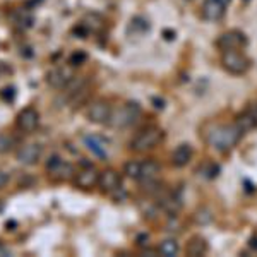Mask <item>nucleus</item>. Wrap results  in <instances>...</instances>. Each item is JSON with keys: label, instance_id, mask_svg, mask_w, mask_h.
<instances>
[{"label": "nucleus", "instance_id": "nucleus-1", "mask_svg": "<svg viewBox=\"0 0 257 257\" xmlns=\"http://www.w3.org/2000/svg\"><path fill=\"white\" fill-rule=\"evenodd\" d=\"M240 138H242V131L235 125H226V123H216L206 128L204 139L211 148L218 149L221 153H226L233 149L238 144Z\"/></svg>", "mask_w": 257, "mask_h": 257}, {"label": "nucleus", "instance_id": "nucleus-2", "mask_svg": "<svg viewBox=\"0 0 257 257\" xmlns=\"http://www.w3.org/2000/svg\"><path fill=\"white\" fill-rule=\"evenodd\" d=\"M221 65L226 72L233 74V76H242L250 69V60L238 50H226L221 53Z\"/></svg>", "mask_w": 257, "mask_h": 257}, {"label": "nucleus", "instance_id": "nucleus-3", "mask_svg": "<svg viewBox=\"0 0 257 257\" xmlns=\"http://www.w3.org/2000/svg\"><path fill=\"white\" fill-rule=\"evenodd\" d=\"M161 139H163V131L158 127H149L136 136L134 141L131 143V148L138 153H144L158 146Z\"/></svg>", "mask_w": 257, "mask_h": 257}, {"label": "nucleus", "instance_id": "nucleus-4", "mask_svg": "<svg viewBox=\"0 0 257 257\" xmlns=\"http://www.w3.org/2000/svg\"><path fill=\"white\" fill-rule=\"evenodd\" d=\"M139 115H141L139 103L127 101L122 105V108L117 110V113H111L108 123L113 127H128L139 118Z\"/></svg>", "mask_w": 257, "mask_h": 257}, {"label": "nucleus", "instance_id": "nucleus-5", "mask_svg": "<svg viewBox=\"0 0 257 257\" xmlns=\"http://www.w3.org/2000/svg\"><path fill=\"white\" fill-rule=\"evenodd\" d=\"M47 172L50 173V177L57 182L70 180V178L76 177V170H74L72 165L64 161L59 155L50 156V160L47 163Z\"/></svg>", "mask_w": 257, "mask_h": 257}, {"label": "nucleus", "instance_id": "nucleus-6", "mask_svg": "<svg viewBox=\"0 0 257 257\" xmlns=\"http://www.w3.org/2000/svg\"><path fill=\"white\" fill-rule=\"evenodd\" d=\"M74 77L76 76H74L72 65H60V67L52 69L47 74V82L53 89H65Z\"/></svg>", "mask_w": 257, "mask_h": 257}, {"label": "nucleus", "instance_id": "nucleus-7", "mask_svg": "<svg viewBox=\"0 0 257 257\" xmlns=\"http://www.w3.org/2000/svg\"><path fill=\"white\" fill-rule=\"evenodd\" d=\"M88 120L93 123H108V120L111 117V106L108 101L105 99H98V101H93L88 106Z\"/></svg>", "mask_w": 257, "mask_h": 257}, {"label": "nucleus", "instance_id": "nucleus-8", "mask_svg": "<svg viewBox=\"0 0 257 257\" xmlns=\"http://www.w3.org/2000/svg\"><path fill=\"white\" fill-rule=\"evenodd\" d=\"M40 123V113L36 111L33 106H28V108L21 110L18 113V118H16V125L21 132H35L36 127Z\"/></svg>", "mask_w": 257, "mask_h": 257}, {"label": "nucleus", "instance_id": "nucleus-9", "mask_svg": "<svg viewBox=\"0 0 257 257\" xmlns=\"http://www.w3.org/2000/svg\"><path fill=\"white\" fill-rule=\"evenodd\" d=\"M216 45L219 50H223V52H226V50H240L247 45V38L243 33L233 30V31L223 33V35L218 38Z\"/></svg>", "mask_w": 257, "mask_h": 257}, {"label": "nucleus", "instance_id": "nucleus-10", "mask_svg": "<svg viewBox=\"0 0 257 257\" xmlns=\"http://www.w3.org/2000/svg\"><path fill=\"white\" fill-rule=\"evenodd\" d=\"M231 0H204V6H202V18L206 21H219L225 16L226 7Z\"/></svg>", "mask_w": 257, "mask_h": 257}, {"label": "nucleus", "instance_id": "nucleus-11", "mask_svg": "<svg viewBox=\"0 0 257 257\" xmlns=\"http://www.w3.org/2000/svg\"><path fill=\"white\" fill-rule=\"evenodd\" d=\"M98 178H99V172L94 167H86L79 170V173H76V184L77 189L81 190H91L94 185H98Z\"/></svg>", "mask_w": 257, "mask_h": 257}, {"label": "nucleus", "instance_id": "nucleus-12", "mask_svg": "<svg viewBox=\"0 0 257 257\" xmlns=\"http://www.w3.org/2000/svg\"><path fill=\"white\" fill-rule=\"evenodd\" d=\"M98 185L99 189L103 190V192H115L118 187H120V175L118 172H115V170H103V172H99V178H98Z\"/></svg>", "mask_w": 257, "mask_h": 257}, {"label": "nucleus", "instance_id": "nucleus-13", "mask_svg": "<svg viewBox=\"0 0 257 257\" xmlns=\"http://www.w3.org/2000/svg\"><path fill=\"white\" fill-rule=\"evenodd\" d=\"M43 148L40 144H26L18 151V161L23 165H36L41 158Z\"/></svg>", "mask_w": 257, "mask_h": 257}, {"label": "nucleus", "instance_id": "nucleus-14", "mask_svg": "<svg viewBox=\"0 0 257 257\" xmlns=\"http://www.w3.org/2000/svg\"><path fill=\"white\" fill-rule=\"evenodd\" d=\"M192 155H194V149L190 144H180L172 155V163L175 165L177 168H182L185 165H189V161L192 160Z\"/></svg>", "mask_w": 257, "mask_h": 257}, {"label": "nucleus", "instance_id": "nucleus-15", "mask_svg": "<svg viewBox=\"0 0 257 257\" xmlns=\"http://www.w3.org/2000/svg\"><path fill=\"white\" fill-rule=\"evenodd\" d=\"M208 248H209V245H208V242H206V238L196 235V237H192L187 242L185 252H187V255H190V257H201L208 252Z\"/></svg>", "mask_w": 257, "mask_h": 257}, {"label": "nucleus", "instance_id": "nucleus-16", "mask_svg": "<svg viewBox=\"0 0 257 257\" xmlns=\"http://www.w3.org/2000/svg\"><path fill=\"white\" fill-rule=\"evenodd\" d=\"M160 173V163L155 160H146L143 161V168H141V178L139 180L148 182V180H156Z\"/></svg>", "mask_w": 257, "mask_h": 257}, {"label": "nucleus", "instance_id": "nucleus-17", "mask_svg": "<svg viewBox=\"0 0 257 257\" xmlns=\"http://www.w3.org/2000/svg\"><path fill=\"white\" fill-rule=\"evenodd\" d=\"M84 144L88 146L89 151H93L94 155L99 156V158H105L106 156V146L101 139L96 138V136H86L84 138Z\"/></svg>", "mask_w": 257, "mask_h": 257}, {"label": "nucleus", "instance_id": "nucleus-18", "mask_svg": "<svg viewBox=\"0 0 257 257\" xmlns=\"http://www.w3.org/2000/svg\"><path fill=\"white\" fill-rule=\"evenodd\" d=\"M235 125L242 131V134H245V132H248L250 128H255V122H254V115H252V111L247 110V111H243L242 115H238L237 120H235Z\"/></svg>", "mask_w": 257, "mask_h": 257}, {"label": "nucleus", "instance_id": "nucleus-19", "mask_svg": "<svg viewBox=\"0 0 257 257\" xmlns=\"http://www.w3.org/2000/svg\"><path fill=\"white\" fill-rule=\"evenodd\" d=\"M178 250H180L178 242H177V240H173V238L163 240V242L160 243V247H158V254L165 255V257H175L178 254Z\"/></svg>", "mask_w": 257, "mask_h": 257}, {"label": "nucleus", "instance_id": "nucleus-20", "mask_svg": "<svg viewBox=\"0 0 257 257\" xmlns=\"http://www.w3.org/2000/svg\"><path fill=\"white\" fill-rule=\"evenodd\" d=\"M141 168H143V161L131 160V161H127L125 167H123V173H125L128 178H132V180H139Z\"/></svg>", "mask_w": 257, "mask_h": 257}, {"label": "nucleus", "instance_id": "nucleus-21", "mask_svg": "<svg viewBox=\"0 0 257 257\" xmlns=\"http://www.w3.org/2000/svg\"><path fill=\"white\" fill-rule=\"evenodd\" d=\"M14 148V138L6 132H0V155H6Z\"/></svg>", "mask_w": 257, "mask_h": 257}, {"label": "nucleus", "instance_id": "nucleus-22", "mask_svg": "<svg viewBox=\"0 0 257 257\" xmlns=\"http://www.w3.org/2000/svg\"><path fill=\"white\" fill-rule=\"evenodd\" d=\"M88 57H86V53H82V52H76V53H72L70 55V59H69V64L72 65V67H76V65H81L82 62H84Z\"/></svg>", "mask_w": 257, "mask_h": 257}, {"label": "nucleus", "instance_id": "nucleus-23", "mask_svg": "<svg viewBox=\"0 0 257 257\" xmlns=\"http://www.w3.org/2000/svg\"><path fill=\"white\" fill-rule=\"evenodd\" d=\"M16 96V88L14 86H7V88H4L0 91V98L4 99V101H12Z\"/></svg>", "mask_w": 257, "mask_h": 257}, {"label": "nucleus", "instance_id": "nucleus-24", "mask_svg": "<svg viewBox=\"0 0 257 257\" xmlns=\"http://www.w3.org/2000/svg\"><path fill=\"white\" fill-rule=\"evenodd\" d=\"M7 255H11L9 248H7V247H4L2 243H0V257H7Z\"/></svg>", "mask_w": 257, "mask_h": 257}, {"label": "nucleus", "instance_id": "nucleus-25", "mask_svg": "<svg viewBox=\"0 0 257 257\" xmlns=\"http://www.w3.org/2000/svg\"><path fill=\"white\" fill-rule=\"evenodd\" d=\"M6 184H7V175L2 172V170H0V189H2Z\"/></svg>", "mask_w": 257, "mask_h": 257}, {"label": "nucleus", "instance_id": "nucleus-26", "mask_svg": "<svg viewBox=\"0 0 257 257\" xmlns=\"http://www.w3.org/2000/svg\"><path fill=\"white\" fill-rule=\"evenodd\" d=\"M250 111H252V115H254V122H255V127H257V103H255L254 106H252Z\"/></svg>", "mask_w": 257, "mask_h": 257}, {"label": "nucleus", "instance_id": "nucleus-27", "mask_svg": "<svg viewBox=\"0 0 257 257\" xmlns=\"http://www.w3.org/2000/svg\"><path fill=\"white\" fill-rule=\"evenodd\" d=\"M250 247L257 248V238H252V242H250Z\"/></svg>", "mask_w": 257, "mask_h": 257}, {"label": "nucleus", "instance_id": "nucleus-28", "mask_svg": "<svg viewBox=\"0 0 257 257\" xmlns=\"http://www.w3.org/2000/svg\"><path fill=\"white\" fill-rule=\"evenodd\" d=\"M4 209H6V204H4V201H2V199H0V213H2Z\"/></svg>", "mask_w": 257, "mask_h": 257}]
</instances>
